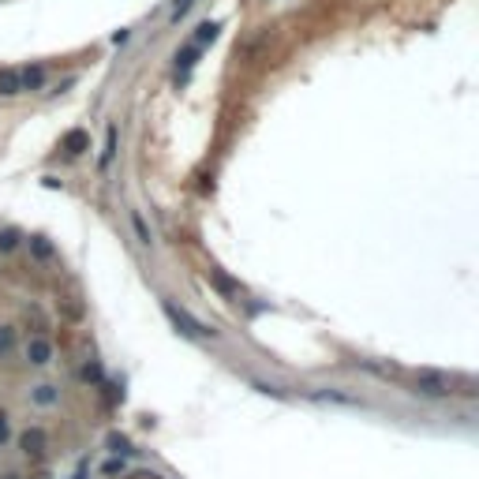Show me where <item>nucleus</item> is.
<instances>
[{
  "mask_svg": "<svg viewBox=\"0 0 479 479\" xmlns=\"http://www.w3.org/2000/svg\"><path fill=\"white\" fill-rule=\"evenodd\" d=\"M165 315H169V318H172V326H177L180 333H187V337H203V333H206L203 326H198L195 318L187 315V311L177 307V303H165Z\"/></svg>",
  "mask_w": 479,
  "mask_h": 479,
  "instance_id": "1",
  "label": "nucleus"
},
{
  "mask_svg": "<svg viewBox=\"0 0 479 479\" xmlns=\"http://www.w3.org/2000/svg\"><path fill=\"white\" fill-rule=\"evenodd\" d=\"M416 386H419V393H427V397H442V393H450V382H445L442 374H435V371H423L419 378H416Z\"/></svg>",
  "mask_w": 479,
  "mask_h": 479,
  "instance_id": "2",
  "label": "nucleus"
},
{
  "mask_svg": "<svg viewBox=\"0 0 479 479\" xmlns=\"http://www.w3.org/2000/svg\"><path fill=\"white\" fill-rule=\"evenodd\" d=\"M27 359H30L34 367H45V363L53 359V345H49V341H42V337H34V341L27 345Z\"/></svg>",
  "mask_w": 479,
  "mask_h": 479,
  "instance_id": "3",
  "label": "nucleus"
},
{
  "mask_svg": "<svg viewBox=\"0 0 479 479\" xmlns=\"http://www.w3.org/2000/svg\"><path fill=\"white\" fill-rule=\"evenodd\" d=\"M86 146H90V135L79 131V127H75V131H68V135H64V142H60V150H64V154H71V157L83 154Z\"/></svg>",
  "mask_w": 479,
  "mask_h": 479,
  "instance_id": "4",
  "label": "nucleus"
},
{
  "mask_svg": "<svg viewBox=\"0 0 479 479\" xmlns=\"http://www.w3.org/2000/svg\"><path fill=\"white\" fill-rule=\"evenodd\" d=\"M23 453H27V457H42L45 453V430H27V435H23Z\"/></svg>",
  "mask_w": 479,
  "mask_h": 479,
  "instance_id": "5",
  "label": "nucleus"
},
{
  "mask_svg": "<svg viewBox=\"0 0 479 479\" xmlns=\"http://www.w3.org/2000/svg\"><path fill=\"white\" fill-rule=\"evenodd\" d=\"M42 83H45V68H38V64L34 68H19V86L23 90H38Z\"/></svg>",
  "mask_w": 479,
  "mask_h": 479,
  "instance_id": "6",
  "label": "nucleus"
},
{
  "mask_svg": "<svg viewBox=\"0 0 479 479\" xmlns=\"http://www.w3.org/2000/svg\"><path fill=\"white\" fill-rule=\"evenodd\" d=\"M23 86H19V71L15 68H0V94L4 98H12V94H19Z\"/></svg>",
  "mask_w": 479,
  "mask_h": 479,
  "instance_id": "7",
  "label": "nucleus"
},
{
  "mask_svg": "<svg viewBox=\"0 0 479 479\" xmlns=\"http://www.w3.org/2000/svg\"><path fill=\"white\" fill-rule=\"evenodd\" d=\"M195 49H198V45H191V49L177 53V71H180V75H187V71H191V64H195Z\"/></svg>",
  "mask_w": 479,
  "mask_h": 479,
  "instance_id": "8",
  "label": "nucleus"
},
{
  "mask_svg": "<svg viewBox=\"0 0 479 479\" xmlns=\"http://www.w3.org/2000/svg\"><path fill=\"white\" fill-rule=\"evenodd\" d=\"M218 38V23H203V27L195 30V45H206V42H213Z\"/></svg>",
  "mask_w": 479,
  "mask_h": 479,
  "instance_id": "9",
  "label": "nucleus"
},
{
  "mask_svg": "<svg viewBox=\"0 0 479 479\" xmlns=\"http://www.w3.org/2000/svg\"><path fill=\"white\" fill-rule=\"evenodd\" d=\"M131 225H135V236H139V244H150V229H146V221H142L139 213H131Z\"/></svg>",
  "mask_w": 479,
  "mask_h": 479,
  "instance_id": "10",
  "label": "nucleus"
},
{
  "mask_svg": "<svg viewBox=\"0 0 479 479\" xmlns=\"http://www.w3.org/2000/svg\"><path fill=\"white\" fill-rule=\"evenodd\" d=\"M113 150H116V127H109V139H105V154H101V165L113 161Z\"/></svg>",
  "mask_w": 479,
  "mask_h": 479,
  "instance_id": "11",
  "label": "nucleus"
},
{
  "mask_svg": "<svg viewBox=\"0 0 479 479\" xmlns=\"http://www.w3.org/2000/svg\"><path fill=\"white\" fill-rule=\"evenodd\" d=\"M34 401H38V404H53V401H57L53 386H38V389H34Z\"/></svg>",
  "mask_w": 479,
  "mask_h": 479,
  "instance_id": "12",
  "label": "nucleus"
},
{
  "mask_svg": "<svg viewBox=\"0 0 479 479\" xmlns=\"http://www.w3.org/2000/svg\"><path fill=\"white\" fill-rule=\"evenodd\" d=\"M109 445H113L116 453H131V445H127V438H124V435H113V438H109Z\"/></svg>",
  "mask_w": 479,
  "mask_h": 479,
  "instance_id": "13",
  "label": "nucleus"
},
{
  "mask_svg": "<svg viewBox=\"0 0 479 479\" xmlns=\"http://www.w3.org/2000/svg\"><path fill=\"white\" fill-rule=\"evenodd\" d=\"M12 330H8V326H0V352H8V348H12Z\"/></svg>",
  "mask_w": 479,
  "mask_h": 479,
  "instance_id": "14",
  "label": "nucleus"
},
{
  "mask_svg": "<svg viewBox=\"0 0 479 479\" xmlns=\"http://www.w3.org/2000/svg\"><path fill=\"white\" fill-rule=\"evenodd\" d=\"M191 4H195V0H177V4H172V19H180V15L187 12Z\"/></svg>",
  "mask_w": 479,
  "mask_h": 479,
  "instance_id": "15",
  "label": "nucleus"
},
{
  "mask_svg": "<svg viewBox=\"0 0 479 479\" xmlns=\"http://www.w3.org/2000/svg\"><path fill=\"white\" fill-rule=\"evenodd\" d=\"M0 442H8V416L0 412Z\"/></svg>",
  "mask_w": 479,
  "mask_h": 479,
  "instance_id": "16",
  "label": "nucleus"
},
{
  "mask_svg": "<svg viewBox=\"0 0 479 479\" xmlns=\"http://www.w3.org/2000/svg\"><path fill=\"white\" fill-rule=\"evenodd\" d=\"M120 468H124V461H109V465H105V472H109V476H116Z\"/></svg>",
  "mask_w": 479,
  "mask_h": 479,
  "instance_id": "17",
  "label": "nucleus"
}]
</instances>
